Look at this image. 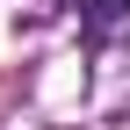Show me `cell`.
Returning a JSON list of instances; mask_svg holds the SVG:
<instances>
[{
    "mask_svg": "<svg viewBox=\"0 0 130 130\" xmlns=\"http://www.w3.org/2000/svg\"><path fill=\"white\" fill-rule=\"evenodd\" d=\"M72 7H79V22H87V36H108V29L130 22V0H72Z\"/></svg>",
    "mask_w": 130,
    "mask_h": 130,
    "instance_id": "1",
    "label": "cell"
}]
</instances>
